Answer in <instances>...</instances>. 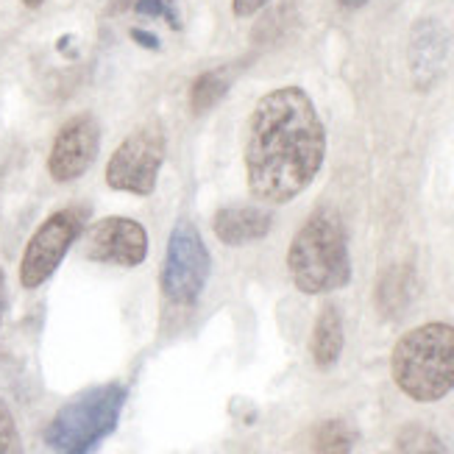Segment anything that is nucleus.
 I'll use <instances>...</instances> for the list:
<instances>
[{
	"instance_id": "2",
	"label": "nucleus",
	"mask_w": 454,
	"mask_h": 454,
	"mask_svg": "<svg viewBox=\"0 0 454 454\" xmlns=\"http://www.w3.org/2000/svg\"><path fill=\"white\" fill-rule=\"evenodd\" d=\"M390 377L419 404L446 399L454 390V326L429 321L404 332L390 351Z\"/></svg>"
},
{
	"instance_id": "15",
	"label": "nucleus",
	"mask_w": 454,
	"mask_h": 454,
	"mask_svg": "<svg viewBox=\"0 0 454 454\" xmlns=\"http://www.w3.org/2000/svg\"><path fill=\"white\" fill-rule=\"evenodd\" d=\"M231 78L226 70H207L192 82L190 87V109L195 114H204L212 106H218L223 101V95L229 92Z\"/></svg>"
},
{
	"instance_id": "4",
	"label": "nucleus",
	"mask_w": 454,
	"mask_h": 454,
	"mask_svg": "<svg viewBox=\"0 0 454 454\" xmlns=\"http://www.w3.org/2000/svg\"><path fill=\"white\" fill-rule=\"evenodd\" d=\"M129 390L121 382L78 393L51 419L45 443L53 454H92L117 429Z\"/></svg>"
},
{
	"instance_id": "11",
	"label": "nucleus",
	"mask_w": 454,
	"mask_h": 454,
	"mask_svg": "<svg viewBox=\"0 0 454 454\" xmlns=\"http://www.w3.org/2000/svg\"><path fill=\"white\" fill-rule=\"evenodd\" d=\"M212 229L223 246H248L268 237L273 215L260 207H223L215 212Z\"/></svg>"
},
{
	"instance_id": "17",
	"label": "nucleus",
	"mask_w": 454,
	"mask_h": 454,
	"mask_svg": "<svg viewBox=\"0 0 454 454\" xmlns=\"http://www.w3.org/2000/svg\"><path fill=\"white\" fill-rule=\"evenodd\" d=\"M0 454H23V441L9 404L0 399Z\"/></svg>"
},
{
	"instance_id": "8",
	"label": "nucleus",
	"mask_w": 454,
	"mask_h": 454,
	"mask_svg": "<svg viewBox=\"0 0 454 454\" xmlns=\"http://www.w3.org/2000/svg\"><path fill=\"white\" fill-rule=\"evenodd\" d=\"M84 256L92 262L137 268L148 256V231L143 223L131 218H101L95 221L84 234Z\"/></svg>"
},
{
	"instance_id": "22",
	"label": "nucleus",
	"mask_w": 454,
	"mask_h": 454,
	"mask_svg": "<svg viewBox=\"0 0 454 454\" xmlns=\"http://www.w3.org/2000/svg\"><path fill=\"white\" fill-rule=\"evenodd\" d=\"M338 4L343 6V9H363L368 0H338Z\"/></svg>"
},
{
	"instance_id": "1",
	"label": "nucleus",
	"mask_w": 454,
	"mask_h": 454,
	"mask_svg": "<svg viewBox=\"0 0 454 454\" xmlns=\"http://www.w3.org/2000/svg\"><path fill=\"white\" fill-rule=\"evenodd\" d=\"M326 160V129L301 87L262 95L248 114L243 162L248 192L256 201L282 207L315 182Z\"/></svg>"
},
{
	"instance_id": "16",
	"label": "nucleus",
	"mask_w": 454,
	"mask_h": 454,
	"mask_svg": "<svg viewBox=\"0 0 454 454\" xmlns=\"http://www.w3.org/2000/svg\"><path fill=\"white\" fill-rule=\"evenodd\" d=\"M396 454H449L446 443L421 424H407L396 435Z\"/></svg>"
},
{
	"instance_id": "21",
	"label": "nucleus",
	"mask_w": 454,
	"mask_h": 454,
	"mask_svg": "<svg viewBox=\"0 0 454 454\" xmlns=\"http://www.w3.org/2000/svg\"><path fill=\"white\" fill-rule=\"evenodd\" d=\"M134 39H137V43H143V45L160 48V43H156V39H153V34H145V31H134Z\"/></svg>"
},
{
	"instance_id": "9",
	"label": "nucleus",
	"mask_w": 454,
	"mask_h": 454,
	"mask_svg": "<svg viewBox=\"0 0 454 454\" xmlns=\"http://www.w3.org/2000/svg\"><path fill=\"white\" fill-rule=\"evenodd\" d=\"M98 145H101V129L92 114H75L59 129L48 156V173L59 184L82 179L92 168Z\"/></svg>"
},
{
	"instance_id": "20",
	"label": "nucleus",
	"mask_w": 454,
	"mask_h": 454,
	"mask_svg": "<svg viewBox=\"0 0 454 454\" xmlns=\"http://www.w3.org/2000/svg\"><path fill=\"white\" fill-rule=\"evenodd\" d=\"M6 304H9V290H6V273L0 270V326H4V315H6Z\"/></svg>"
},
{
	"instance_id": "3",
	"label": "nucleus",
	"mask_w": 454,
	"mask_h": 454,
	"mask_svg": "<svg viewBox=\"0 0 454 454\" xmlns=\"http://www.w3.org/2000/svg\"><path fill=\"white\" fill-rule=\"evenodd\" d=\"M287 273L304 295H326L351 282V256L340 215L315 209L287 248Z\"/></svg>"
},
{
	"instance_id": "5",
	"label": "nucleus",
	"mask_w": 454,
	"mask_h": 454,
	"mask_svg": "<svg viewBox=\"0 0 454 454\" xmlns=\"http://www.w3.org/2000/svg\"><path fill=\"white\" fill-rule=\"evenodd\" d=\"M212 260L204 246L201 231L190 221H179L170 231L165 262H162V295L176 307H192L201 299L209 282Z\"/></svg>"
},
{
	"instance_id": "13",
	"label": "nucleus",
	"mask_w": 454,
	"mask_h": 454,
	"mask_svg": "<svg viewBox=\"0 0 454 454\" xmlns=\"http://www.w3.org/2000/svg\"><path fill=\"white\" fill-rule=\"evenodd\" d=\"M412 290H416V276L407 265H393L387 268L380 282H377V307L385 318H396L402 315L412 299Z\"/></svg>"
},
{
	"instance_id": "6",
	"label": "nucleus",
	"mask_w": 454,
	"mask_h": 454,
	"mask_svg": "<svg viewBox=\"0 0 454 454\" xmlns=\"http://www.w3.org/2000/svg\"><path fill=\"white\" fill-rule=\"evenodd\" d=\"M168 140L160 123L134 129L106 162V184L117 192L151 195L165 165Z\"/></svg>"
},
{
	"instance_id": "18",
	"label": "nucleus",
	"mask_w": 454,
	"mask_h": 454,
	"mask_svg": "<svg viewBox=\"0 0 454 454\" xmlns=\"http://www.w3.org/2000/svg\"><path fill=\"white\" fill-rule=\"evenodd\" d=\"M134 12L143 17H165L173 28H179V17H176L173 0H134Z\"/></svg>"
},
{
	"instance_id": "10",
	"label": "nucleus",
	"mask_w": 454,
	"mask_h": 454,
	"mask_svg": "<svg viewBox=\"0 0 454 454\" xmlns=\"http://www.w3.org/2000/svg\"><path fill=\"white\" fill-rule=\"evenodd\" d=\"M410 73L419 90H432L446 70L449 59V31L435 17L419 20L410 31Z\"/></svg>"
},
{
	"instance_id": "7",
	"label": "nucleus",
	"mask_w": 454,
	"mask_h": 454,
	"mask_svg": "<svg viewBox=\"0 0 454 454\" xmlns=\"http://www.w3.org/2000/svg\"><path fill=\"white\" fill-rule=\"evenodd\" d=\"M84 223L87 212L82 207H65L48 215L26 243L23 260H20V285L26 290L43 287L62 265L73 243L84 234Z\"/></svg>"
},
{
	"instance_id": "19",
	"label": "nucleus",
	"mask_w": 454,
	"mask_h": 454,
	"mask_svg": "<svg viewBox=\"0 0 454 454\" xmlns=\"http://www.w3.org/2000/svg\"><path fill=\"white\" fill-rule=\"evenodd\" d=\"M270 0H231L234 17H254L256 12H262Z\"/></svg>"
},
{
	"instance_id": "14",
	"label": "nucleus",
	"mask_w": 454,
	"mask_h": 454,
	"mask_svg": "<svg viewBox=\"0 0 454 454\" xmlns=\"http://www.w3.org/2000/svg\"><path fill=\"white\" fill-rule=\"evenodd\" d=\"M354 443H357V432L343 419H326L312 429L315 454H351Z\"/></svg>"
},
{
	"instance_id": "12",
	"label": "nucleus",
	"mask_w": 454,
	"mask_h": 454,
	"mask_svg": "<svg viewBox=\"0 0 454 454\" xmlns=\"http://www.w3.org/2000/svg\"><path fill=\"white\" fill-rule=\"evenodd\" d=\"M346 346V332H343V315L334 304H326L318 312V321L312 326V338H309V354L315 365L321 371L332 368L340 360Z\"/></svg>"
}]
</instances>
